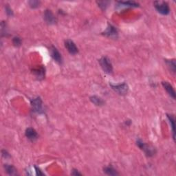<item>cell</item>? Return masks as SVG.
I'll list each match as a JSON object with an SVG mask.
<instances>
[{
	"instance_id": "cell-1",
	"label": "cell",
	"mask_w": 176,
	"mask_h": 176,
	"mask_svg": "<svg viewBox=\"0 0 176 176\" xmlns=\"http://www.w3.org/2000/svg\"><path fill=\"white\" fill-rule=\"evenodd\" d=\"M136 145L140 149L144 151L145 155L147 157H153L156 153V149L151 145L147 144L142 141V140L138 139Z\"/></svg>"
},
{
	"instance_id": "cell-2",
	"label": "cell",
	"mask_w": 176,
	"mask_h": 176,
	"mask_svg": "<svg viewBox=\"0 0 176 176\" xmlns=\"http://www.w3.org/2000/svg\"><path fill=\"white\" fill-rule=\"evenodd\" d=\"M99 63L101 66L102 70L105 74H112L113 73V66L110 59L106 56L101 57L99 60Z\"/></svg>"
},
{
	"instance_id": "cell-3",
	"label": "cell",
	"mask_w": 176,
	"mask_h": 176,
	"mask_svg": "<svg viewBox=\"0 0 176 176\" xmlns=\"http://www.w3.org/2000/svg\"><path fill=\"white\" fill-rule=\"evenodd\" d=\"M154 7L157 11L162 15H167L170 13V7L169 4L166 2L156 1L154 2Z\"/></svg>"
},
{
	"instance_id": "cell-4",
	"label": "cell",
	"mask_w": 176,
	"mask_h": 176,
	"mask_svg": "<svg viewBox=\"0 0 176 176\" xmlns=\"http://www.w3.org/2000/svg\"><path fill=\"white\" fill-rule=\"evenodd\" d=\"M110 85L112 90L118 95L124 96L127 94L129 92V86L125 82L117 84V85H113L112 83H110Z\"/></svg>"
},
{
	"instance_id": "cell-5",
	"label": "cell",
	"mask_w": 176,
	"mask_h": 176,
	"mask_svg": "<svg viewBox=\"0 0 176 176\" xmlns=\"http://www.w3.org/2000/svg\"><path fill=\"white\" fill-rule=\"evenodd\" d=\"M31 105L32 111L33 112L39 113V114L44 113V111H43V108L42 100L39 96L32 99L31 101Z\"/></svg>"
},
{
	"instance_id": "cell-6",
	"label": "cell",
	"mask_w": 176,
	"mask_h": 176,
	"mask_svg": "<svg viewBox=\"0 0 176 176\" xmlns=\"http://www.w3.org/2000/svg\"><path fill=\"white\" fill-rule=\"evenodd\" d=\"M102 34L112 39H116L118 36V31L114 26L111 23H108L106 30L102 32Z\"/></svg>"
},
{
	"instance_id": "cell-7",
	"label": "cell",
	"mask_w": 176,
	"mask_h": 176,
	"mask_svg": "<svg viewBox=\"0 0 176 176\" xmlns=\"http://www.w3.org/2000/svg\"><path fill=\"white\" fill-rule=\"evenodd\" d=\"M65 48L72 55H75L78 53V49L77 45L71 39H66L64 42Z\"/></svg>"
},
{
	"instance_id": "cell-8",
	"label": "cell",
	"mask_w": 176,
	"mask_h": 176,
	"mask_svg": "<svg viewBox=\"0 0 176 176\" xmlns=\"http://www.w3.org/2000/svg\"><path fill=\"white\" fill-rule=\"evenodd\" d=\"M43 19L45 21V23L48 25H54L56 23V18L52 12V10L47 9L45 10L43 13Z\"/></svg>"
},
{
	"instance_id": "cell-9",
	"label": "cell",
	"mask_w": 176,
	"mask_h": 176,
	"mask_svg": "<svg viewBox=\"0 0 176 176\" xmlns=\"http://www.w3.org/2000/svg\"><path fill=\"white\" fill-rule=\"evenodd\" d=\"M50 50L51 56H52V58L54 59V61L59 65H61L63 63V57H62L61 54L59 52L57 48L52 45V46L50 47Z\"/></svg>"
},
{
	"instance_id": "cell-10",
	"label": "cell",
	"mask_w": 176,
	"mask_h": 176,
	"mask_svg": "<svg viewBox=\"0 0 176 176\" xmlns=\"http://www.w3.org/2000/svg\"><path fill=\"white\" fill-rule=\"evenodd\" d=\"M25 136L31 142H34L39 138V135H38L37 131L32 127H28L26 129Z\"/></svg>"
},
{
	"instance_id": "cell-11",
	"label": "cell",
	"mask_w": 176,
	"mask_h": 176,
	"mask_svg": "<svg viewBox=\"0 0 176 176\" xmlns=\"http://www.w3.org/2000/svg\"><path fill=\"white\" fill-rule=\"evenodd\" d=\"M162 85L163 86L164 90H166L167 94H169L173 99H175V92L172 85H171L168 81H162Z\"/></svg>"
},
{
	"instance_id": "cell-12",
	"label": "cell",
	"mask_w": 176,
	"mask_h": 176,
	"mask_svg": "<svg viewBox=\"0 0 176 176\" xmlns=\"http://www.w3.org/2000/svg\"><path fill=\"white\" fill-rule=\"evenodd\" d=\"M5 171L9 175H18L17 170L16 168L12 164H5L4 165Z\"/></svg>"
},
{
	"instance_id": "cell-13",
	"label": "cell",
	"mask_w": 176,
	"mask_h": 176,
	"mask_svg": "<svg viewBox=\"0 0 176 176\" xmlns=\"http://www.w3.org/2000/svg\"><path fill=\"white\" fill-rule=\"evenodd\" d=\"M164 62L166 63L168 68L173 74H175L176 72V64L175 59H164Z\"/></svg>"
},
{
	"instance_id": "cell-14",
	"label": "cell",
	"mask_w": 176,
	"mask_h": 176,
	"mask_svg": "<svg viewBox=\"0 0 176 176\" xmlns=\"http://www.w3.org/2000/svg\"><path fill=\"white\" fill-rule=\"evenodd\" d=\"M32 73L36 76L39 80H42L45 77V68L43 67H41L39 68H37L32 70Z\"/></svg>"
},
{
	"instance_id": "cell-15",
	"label": "cell",
	"mask_w": 176,
	"mask_h": 176,
	"mask_svg": "<svg viewBox=\"0 0 176 176\" xmlns=\"http://www.w3.org/2000/svg\"><path fill=\"white\" fill-rule=\"evenodd\" d=\"M118 4H119L118 6L119 7H124V8H133V7H138L139 4L137 3L136 2H118Z\"/></svg>"
},
{
	"instance_id": "cell-16",
	"label": "cell",
	"mask_w": 176,
	"mask_h": 176,
	"mask_svg": "<svg viewBox=\"0 0 176 176\" xmlns=\"http://www.w3.org/2000/svg\"><path fill=\"white\" fill-rule=\"evenodd\" d=\"M90 101L92 102L94 105H95L96 106L101 107L102 105H105V101L102 100L101 97H99L97 96H90Z\"/></svg>"
},
{
	"instance_id": "cell-17",
	"label": "cell",
	"mask_w": 176,
	"mask_h": 176,
	"mask_svg": "<svg viewBox=\"0 0 176 176\" xmlns=\"http://www.w3.org/2000/svg\"><path fill=\"white\" fill-rule=\"evenodd\" d=\"M103 172L106 175H118L119 173H118L117 171H116L114 168H113L112 165H110V166L105 167L103 168Z\"/></svg>"
},
{
	"instance_id": "cell-18",
	"label": "cell",
	"mask_w": 176,
	"mask_h": 176,
	"mask_svg": "<svg viewBox=\"0 0 176 176\" xmlns=\"http://www.w3.org/2000/svg\"><path fill=\"white\" fill-rule=\"evenodd\" d=\"M167 118L169 120V123L171 124V127L172 128V133H173V140H175V117L172 114H167Z\"/></svg>"
},
{
	"instance_id": "cell-19",
	"label": "cell",
	"mask_w": 176,
	"mask_h": 176,
	"mask_svg": "<svg viewBox=\"0 0 176 176\" xmlns=\"http://www.w3.org/2000/svg\"><path fill=\"white\" fill-rule=\"evenodd\" d=\"M13 43L15 47H20L21 46V44H22V41H21V39L20 37L17 36V37H13Z\"/></svg>"
},
{
	"instance_id": "cell-20",
	"label": "cell",
	"mask_w": 176,
	"mask_h": 176,
	"mask_svg": "<svg viewBox=\"0 0 176 176\" xmlns=\"http://www.w3.org/2000/svg\"><path fill=\"white\" fill-rule=\"evenodd\" d=\"M1 31H2V37L8 36V31L6 30V24L4 21H2L1 24Z\"/></svg>"
},
{
	"instance_id": "cell-21",
	"label": "cell",
	"mask_w": 176,
	"mask_h": 176,
	"mask_svg": "<svg viewBox=\"0 0 176 176\" xmlns=\"http://www.w3.org/2000/svg\"><path fill=\"white\" fill-rule=\"evenodd\" d=\"M30 7H31L32 9H36L39 6L41 2L39 1H30L28 2Z\"/></svg>"
},
{
	"instance_id": "cell-22",
	"label": "cell",
	"mask_w": 176,
	"mask_h": 176,
	"mask_svg": "<svg viewBox=\"0 0 176 176\" xmlns=\"http://www.w3.org/2000/svg\"><path fill=\"white\" fill-rule=\"evenodd\" d=\"M97 3H98L99 5V6L101 8L102 10H104L106 9L108 2H97Z\"/></svg>"
},
{
	"instance_id": "cell-23",
	"label": "cell",
	"mask_w": 176,
	"mask_h": 176,
	"mask_svg": "<svg viewBox=\"0 0 176 176\" xmlns=\"http://www.w3.org/2000/svg\"><path fill=\"white\" fill-rule=\"evenodd\" d=\"M2 157L4 158L8 159L10 158V155L6 150H4V149L2 150Z\"/></svg>"
},
{
	"instance_id": "cell-24",
	"label": "cell",
	"mask_w": 176,
	"mask_h": 176,
	"mask_svg": "<svg viewBox=\"0 0 176 176\" xmlns=\"http://www.w3.org/2000/svg\"><path fill=\"white\" fill-rule=\"evenodd\" d=\"M34 171H35V173H36V175H45L44 173H43L41 171L39 168L37 167L36 166H34Z\"/></svg>"
},
{
	"instance_id": "cell-25",
	"label": "cell",
	"mask_w": 176,
	"mask_h": 176,
	"mask_svg": "<svg viewBox=\"0 0 176 176\" xmlns=\"http://www.w3.org/2000/svg\"><path fill=\"white\" fill-rule=\"evenodd\" d=\"M6 13L7 15H9V16H13V12L12 9H10V8L8 6V5L6 6Z\"/></svg>"
},
{
	"instance_id": "cell-26",
	"label": "cell",
	"mask_w": 176,
	"mask_h": 176,
	"mask_svg": "<svg viewBox=\"0 0 176 176\" xmlns=\"http://www.w3.org/2000/svg\"><path fill=\"white\" fill-rule=\"evenodd\" d=\"M71 175H82V173H81L77 169H73L72 172H71Z\"/></svg>"
}]
</instances>
